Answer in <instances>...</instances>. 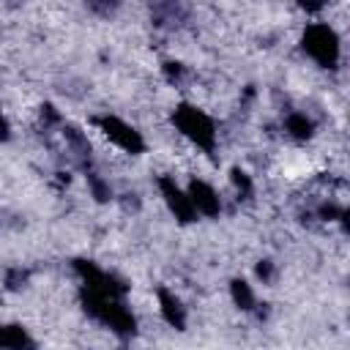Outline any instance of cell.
<instances>
[{"label":"cell","instance_id":"cell-1","mask_svg":"<svg viewBox=\"0 0 350 350\" xmlns=\"http://www.w3.org/2000/svg\"><path fill=\"white\" fill-rule=\"evenodd\" d=\"M79 301H82V309L90 317H96L98 323H104L107 328H112L118 336H131L137 331V320L123 306V298L109 295V293H101V290H90V287L82 284Z\"/></svg>","mask_w":350,"mask_h":350},{"label":"cell","instance_id":"cell-2","mask_svg":"<svg viewBox=\"0 0 350 350\" xmlns=\"http://www.w3.org/2000/svg\"><path fill=\"white\" fill-rule=\"evenodd\" d=\"M172 123L183 137H189L205 153L216 150V126L202 109H197L191 104H178L172 112Z\"/></svg>","mask_w":350,"mask_h":350},{"label":"cell","instance_id":"cell-3","mask_svg":"<svg viewBox=\"0 0 350 350\" xmlns=\"http://www.w3.org/2000/svg\"><path fill=\"white\" fill-rule=\"evenodd\" d=\"M301 46L323 68H334L339 63V36L334 33V27H328L323 22H314L304 30Z\"/></svg>","mask_w":350,"mask_h":350},{"label":"cell","instance_id":"cell-4","mask_svg":"<svg viewBox=\"0 0 350 350\" xmlns=\"http://www.w3.org/2000/svg\"><path fill=\"white\" fill-rule=\"evenodd\" d=\"M71 265H74V271L82 276L85 287H90V290H101V293H109V295H118V298H123V295L129 293V284H126L123 279H118V276L101 271V268H98L96 262H90V260H74Z\"/></svg>","mask_w":350,"mask_h":350},{"label":"cell","instance_id":"cell-5","mask_svg":"<svg viewBox=\"0 0 350 350\" xmlns=\"http://www.w3.org/2000/svg\"><path fill=\"white\" fill-rule=\"evenodd\" d=\"M93 123L104 131V137H109L115 145H120L123 150L129 153H142L145 150V139L137 129H131L129 123H123L120 118H112V115H98L93 118Z\"/></svg>","mask_w":350,"mask_h":350},{"label":"cell","instance_id":"cell-6","mask_svg":"<svg viewBox=\"0 0 350 350\" xmlns=\"http://www.w3.org/2000/svg\"><path fill=\"white\" fill-rule=\"evenodd\" d=\"M159 189H161V194H164V200H167V205H170V211L175 213L178 221L189 224V221L197 219V211H194L189 194H183V191L175 186V180H172L170 175H161V178H159Z\"/></svg>","mask_w":350,"mask_h":350},{"label":"cell","instance_id":"cell-7","mask_svg":"<svg viewBox=\"0 0 350 350\" xmlns=\"http://www.w3.org/2000/svg\"><path fill=\"white\" fill-rule=\"evenodd\" d=\"M189 200H191V205H194L197 213L219 216V211H221V202H219L216 191L208 183H202V180H191L189 183Z\"/></svg>","mask_w":350,"mask_h":350},{"label":"cell","instance_id":"cell-8","mask_svg":"<svg viewBox=\"0 0 350 350\" xmlns=\"http://www.w3.org/2000/svg\"><path fill=\"white\" fill-rule=\"evenodd\" d=\"M156 293H159V304H161L164 320H167L175 331H183V328H186V309H183V304H180L167 287H159Z\"/></svg>","mask_w":350,"mask_h":350},{"label":"cell","instance_id":"cell-9","mask_svg":"<svg viewBox=\"0 0 350 350\" xmlns=\"http://www.w3.org/2000/svg\"><path fill=\"white\" fill-rule=\"evenodd\" d=\"M0 347H33V339L22 325H0Z\"/></svg>","mask_w":350,"mask_h":350},{"label":"cell","instance_id":"cell-10","mask_svg":"<svg viewBox=\"0 0 350 350\" xmlns=\"http://www.w3.org/2000/svg\"><path fill=\"white\" fill-rule=\"evenodd\" d=\"M284 129H287L295 139H309L312 131H314V123H312L306 115H301V112H290L287 120H284Z\"/></svg>","mask_w":350,"mask_h":350},{"label":"cell","instance_id":"cell-11","mask_svg":"<svg viewBox=\"0 0 350 350\" xmlns=\"http://www.w3.org/2000/svg\"><path fill=\"white\" fill-rule=\"evenodd\" d=\"M230 293H232V301H235L243 312H252V309H254V293H252V287H249L243 279H232V282H230Z\"/></svg>","mask_w":350,"mask_h":350},{"label":"cell","instance_id":"cell-12","mask_svg":"<svg viewBox=\"0 0 350 350\" xmlns=\"http://www.w3.org/2000/svg\"><path fill=\"white\" fill-rule=\"evenodd\" d=\"M66 139L71 142V148L77 150V156L82 159V164L88 167V161H90V142H88V137L79 131V129H74V126H66Z\"/></svg>","mask_w":350,"mask_h":350},{"label":"cell","instance_id":"cell-13","mask_svg":"<svg viewBox=\"0 0 350 350\" xmlns=\"http://www.w3.org/2000/svg\"><path fill=\"white\" fill-rule=\"evenodd\" d=\"M88 186H90V191H93V197L98 200V202H107L109 197H112V191H109V186L96 175V172H88Z\"/></svg>","mask_w":350,"mask_h":350},{"label":"cell","instance_id":"cell-14","mask_svg":"<svg viewBox=\"0 0 350 350\" xmlns=\"http://www.w3.org/2000/svg\"><path fill=\"white\" fill-rule=\"evenodd\" d=\"M230 178H232V183H235V189L243 194V197H249L252 194V180H249V175L243 172V170H238V167H232V172H230Z\"/></svg>","mask_w":350,"mask_h":350},{"label":"cell","instance_id":"cell-15","mask_svg":"<svg viewBox=\"0 0 350 350\" xmlns=\"http://www.w3.org/2000/svg\"><path fill=\"white\" fill-rule=\"evenodd\" d=\"M342 213H345V208H339V205H334V202H325V205H320V208H317V216H320V219H325V221L342 219Z\"/></svg>","mask_w":350,"mask_h":350},{"label":"cell","instance_id":"cell-16","mask_svg":"<svg viewBox=\"0 0 350 350\" xmlns=\"http://www.w3.org/2000/svg\"><path fill=\"white\" fill-rule=\"evenodd\" d=\"M25 279H27V271H22V268H11L8 276H5V284H8V290H16V287H22Z\"/></svg>","mask_w":350,"mask_h":350},{"label":"cell","instance_id":"cell-17","mask_svg":"<svg viewBox=\"0 0 350 350\" xmlns=\"http://www.w3.org/2000/svg\"><path fill=\"white\" fill-rule=\"evenodd\" d=\"M93 11H98V14H109L115 5H118V0H85Z\"/></svg>","mask_w":350,"mask_h":350},{"label":"cell","instance_id":"cell-18","mask_svg":"<svg viewBox=\"0 0 350 350\" xmlns=\"http://www.w3.org/2000/svg\"><path fill=\"white\" fill-rule=\"evenodd\" d=\"M257 276H260L262 282H271V276H273V262H271V260H260V262H257Z\"/></svg>","mask_w":350,"mask_h":350},{"label":"cell","instance_id":"cell-19","mask_svg":"<svg viewBox=\"0 0 350 350\" xmlns=\"http://www.w3.org/2000/svg\"><path fill=\"white\" fill-rule=\"evenodd\" d=\"M164 74H167V79H170V82H175V79H180L183 66H180V63H164Z\"/></svg>","mask_w":350,"mask_h":350},{"label":"cell","instance_id":"cell-20","mask_svg":"<svg viewBox=\"0 0 350 350\" xmlns=\"http://www.w3.org/2000/svg\"><path fill=\"white\" fill-rule=\"evenodd\" d=\"M298 5H301L306 14H317V11L325 5V0H298Z\"/></svg>","mask_w":350,"mask_h":350},{"label":"cell","instance_id":"cell-21","mask_svg":"<svg viewBox=\"0 0 350 350\" xmlns=\"http://www.w3.org/2000/svg\"><path fill=\"white\" fill-rule=\"evenodd\" d=\"M41 115H44L49 123H60V115L55 112V107H52V104H44V107H41Z\"/></svg>","mask_w":350,"mask_h":350},{"label":"cell","instance_id":"cell-22","mask_svg":"<svg viewBox=\"0 0 350 350\" xmlns=\"http://www.w3.org/2000/svg\"><path fill=\"white\" fill-rule=\"evenodd\" d=\"M8 131H11V129H8V120H5L3 112H0V139H8Z\"/></svg>","mask_w":350,"mask_h":350}]
</instances>
